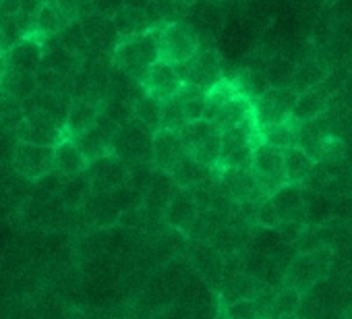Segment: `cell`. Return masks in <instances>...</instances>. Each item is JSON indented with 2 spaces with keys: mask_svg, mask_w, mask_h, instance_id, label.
<instances>
[{
  "mask_svg": "<svg viewBox=\"0 0 352 319\" xmlns=\"http://www.w3.org/2000/svg\"><path fill=\"white\" fill-rule=\"evenodd\" d=\"M336 249L333 245L321 247L311 253H296L286 267L282 286L294 288L300 294L311 292L317 284L325 282L333 270Z\"/></svg>",
  "mask_w": 352,
  "mask_h": 319,
  "instance_id": "obj_1",
  "label": "cell"
},
{
  "mask_svg": "<svg viewBox=\"0 0 352 319\" xmlns=\"http://www.w3.org/2000/svg\"><path fill=\"white\" fill-rule=\"evenodd\" d=\"M157 32L160 28H153L141 36L120 40L116 50L112 52V63L133 79H137L141 85L147 79L149 69L160 60L157 50Z\"/></svg>",
  "mask_w": 352,
  "mask_h": 319,
  "instance_id": "obj_2",
  "label": "cell"
},
{
  "mask_svg": "<svg viewBox=\"0 0 352 319\" xmlns=\"http://www.w3.org/2000/svg\"><path fill=\"white\" fill-rule=\"evenodd\" d=\"M153 133L147 124L137 120L135 116L120 124L110 141V153L116 155L118 160L131 168L139 166H153V155H151V145H153Z\"/></svg>",
  "mask_w": 352,
  "mask_h": 319,
  "instance_id": "obj_3",
  "label": "cell"
},
{
  "mask_svg": "<svg viewBox=\"0 0 352 319\" xmlns=\"http://www.w3.org/2000/svg\"><path fill=\"white\" fill-rule=\"evenodd\" d=\"M185 149L191 157H195L199 164L218 170L220 155H222V131L212 120H197L187 122L181 131Z\"/></svg>",
  "mask_w": 352,
  "mask_h": 319,
  "instance_id": "obj_4",
  "label": "cell"
},
{
  "mask_svg": "<svg viewBox=\"0 0 352 319\" xmlns=\"http://www.w3.org/2000/svg\"><path fill=\"white\" fill-rule=\"evenodd\" d=\"M157 50H160V60H166L176 67L187 65L201 50L199 36L193 32V28L187 21L164 25L157 32Z\"/></svg>",
  "mask_w": 352,
  "mask_h": 319,
  "instance_id": "obj_5",
  "label": "cell"
},
{
  "mask_svg": "<svg viewBox=\"0 0 352 319\" xmlns=\"http://www.w3.org/2000/svg\"><path fill=\"white\" fill-rule=\"evenodd\" d=\"M259 143H261V137H259V126L255 120L222 131V155H220L218 170L251 166L255 147Z\"/></svg>",
  "mask_w": 352,
  "mask_h": 319,
  "instance_id": "obj_6",
  "label": "cell"
},
{
  "mask_svg": "<svg viewBox=\"0 0 352 319\" xmlns=\"http://www.w3.org/2000/svg\"><path fill=\"white\" fill-rule=\"evenodd\" d=\"M251 170H253V175L259 183V189L263 191L265 197H272L276 191H280L284 185H288L284 149H280V147H274V145H267L261 141L255 147Z\"/></svg>",
  "mask_w": 352,
  "mask_h": 319,
  "instance_id": "obj_7",
  "label": "cell"
},
{
  "mask_svg": "<svg viewBox=\"0 0 352 319\" xmlns=\"http://www.w3.org/2000/svg\"><path fill=\"white\" fill-rule=\"evenodd\" d=\"M296 98H298V91L292 87H270L261 98H257L253 102L257 126L263 129L270 124L290 120Z\"/></svg>",
  "mask_w": 352,
  "mask_h": 319,
  "instance_id": "obj_8",
  "label": "cell"
},
{
  "mask_svg": "<svg viewBox=\"0 0 352 319\" xmlns=\"http://www.w3.org/2000/svg\"><path fill=\"white\" fill-rule=\"evenodd\" d=\"M85 175L91 183V193L114 191L118 187H124L131 179L129 166L112 153H106L102 157L91 160Z\"/></svg>",
  "mask_w": 352,
  "mask_h": 319,
  "instance_id": "obj_9",
  "label": "cell"
},
{
  "mask_svg": "<svg viewBox=\"0 0 352 319\" xmlns=\"http://www.w3.org/2000/svg\"><path fill=\"white\" fill-rule=\"evenodd\" d=\"M187 253L189 265L193 267L197 278L204 280L216 292L224 276V255L206 241H189Z\"/></svg>",
  "mask_w": 352,
  "mask_h": 319,
  "instance_id": "obj_10",
  "label": "cell"
},
{
  "mask_svg": "<svg viewBox=\"0 0 352 319\" xmlns=\"http://www.w3.org/2000/svg\"><path fill=\"white\" fill-rule=\"evenodd\" d=\"M81 28L91 46V54L112 56V52L116 50V46L120 42V36L116 32L112 17L102 15L98 11H89L85 15H81Z\"/></svg>",
  "mask_w": 352,
  "mask_h": 319,
  "instance_id": "obj_11",
  "label": "cell"
},
{
  "mask_svg": "<svg viewBox=\"0 0 352 319\" xmlns=\"http://www.w3.org/2000/svg\"><path fill=\"white\" fill-rule=\"evenodd\" d=\"M179 73H181L185 85L201 87L206 91H210L214 85H218L224 79L220 56L216 50H199L191 63L179 65Z\"/></svg>",
  "mask_w": 352,
  "mask_h": 319,
  "instance_id": "obj_12",
  "label": "cell"
},
{
  "mask_svg": "<svg viewBox=\"0 0 352 319\" xmlns=\"http://www.w3.org/2000/svg\"><path fill=\"white\" fill-rule=\"evenodd\" d=\"M13 166L25 179L36 183L38 179H42L44 175L54 170V147L21 141L15 151Z\"/></svg>",
  "mask_w": 352,
  "mask_h": 319,
  "instance_id": "obj_13",
  "label": "cell"
},
{
  "mask_svg": "<svg viewBox=\"0 0 352 319\" xmlns=\"http://www.w3.org/2000/svg\"><path fill=\"white\" fill-rule=\"evenodd\" d=\"M17 135L25 143H36V145H56L58 141L65 139V126L52 118L50 114L44 112H30L25 114L21 126L17 129Z\"/></svg>",
  "mask_w": 352,
  "mask_h": 319,
  "instance_id": "obj_14",
  "label": "cell"
},
{
  "mask_svg": "<svg viewBox=\"0 0 352 319\" xmlns=\"http://www.w3.org/2000/svg\"><path fill=\"white\" fill-rule=\"evenodd\" d=\"M151 155H153V168L170 175L176 168V164H179L181 160L187 155L181 131H168V129L155 131Z\"/></svg>",
  "mask_w": 352,
  "mask_h": 319,
  "instance_id": "obj_15",
  "label": "cell"
},
{
  "mask_svg": "<svg viewBox=\"0 0 352 319\" xmlns=\"http://www.w3.org/2000/svg\"><path fill=\"white\" fill-rule=\"evenodd\" d=\"M36 183L15 170L13 164H0V206L9 214H17L32 195Z\"/></svg>",
  "mask_w": 352,
  "mask_h": 319,
  "instance_id": "obj_16",
  "label": "cell"
},
{
  "mask_svg": "<svg viewBox=\"0 0 352 319\" xmlns=\"http://www.w3.org/2000/svg\"><path fill=\"white\" fill-rule=\"evenodd\" d=\"M143 87L149 96L157 98L160 102H166L181 94V89L185 87V81L179 73V67L170 65L166 60H157L149 69L147 79L143 81Z\"/></svg>",
  "mask_w": 352,
  "mask_h": 319,
  "instance_id": "obj_17",
  "label": "cell"
},
{
  "mask_svg": "<svg viewBox=\"0 0 352 319\" xmlns=\"http://www.w3.org/2000/svg\"><path fill=\"white\" fill-rule=\"evenodd\" d=\"M222 183L230 191L232 199L236 204H259L265 199L263 191L259 189V183L251 170V166H239V168H224L218 170Z\"/></svg>",
  "mask_w": 352,
  "mask_h": 319,
  "instance_id": "obj_18",
  "label": "cell"
},
{
  "mask_svg": "<svg viewBox=\"0 0 352 319\" xmlns=\"http://www.w3.org/2000/svg\"><path fill=\"white\" fill-rule=\"evenodd\" d=\"M185 21L193 28V32L201 38H216L222 23H224V13L218 7L216 0H195V3L189 7V13L185 17Z\"/></svg>",
  "mask_w": 352,
  "mask_h": 319,
  "instance_id": "obj_19",
  "label": "cell"
},
{
  "mask_svg": "<svg viewBox=\"0 0 352 319\" xmlns=\"http://www.w3.org/2000/svg\"><path fill=\"white\" fill-rule=\"evenodd\" d=\"M197 218H199V206L195 201L193 191L179 189V193L174 195V199L170 201V206L164 214V222L174 230H181V232L189 234V230L193 228Z\"/></svg>",
  "mask_w": 352,
  "mask_h": 319,
  "instance_id": "obj_20",
  "label": "cell"
},
{
  "mask_svg": "<svg viewBox=\"0 0 352 319\" xmlns=\"http://www.w3.org/2000/svg\"><path fill=\"white\" fill-rule=\"evenodd\" d=\"M272 201L282 222H294V220L305 222L309 191L302 185H284L280 191L272 195Z\"/></svg>",
  "mask_w": 352,
  "mask_h": 319,
  "instance_id": "obj_21",
  "label": "cell"
},
{
  "mask_svg": "<svg viewBox=\"0 0 352 319\" xmlns=\"http://www.w3.org/2000/svg\"><path fill=\"white\" fill-rule=\"evenodd\" d=\"M265 282L259 280L257 276H253L251 272H243V274H232V276H224L216 294H218V302L228 305L234 300H245V298H253L259 288Z\"/></svg>",
  "mask_w": 352,
  "mask_h": 319,
  "instance_id": "obj_22",
  "label": "cell"
},
{
  "mask_svg": "<svg viewBox=\"0 0 352 319\" xmlns=\"http://www.w3.org/2000/svg\"><path fill=\"white\" fill-rule=\"evenodd\" d=\"M42 56H44L42 38L28 36L7 52V65L15 71L36 75V71L42 67Z\"/></svg>",
  "mask_w": 352,
  "mask_h": 319,
  "instance_id": "obj_23",
  "label": "cell"
},
{
  "mask_svg": "<svg viewBox=\"0 0 352 319\" xmlns=\"http://www.w3.org/2000/svg\"><path fill=\"white\" fill-rule=\"evenodd\" d=\"M296 124H298V129H296V147L305 149L317 162L325 141L329 137H333L325 114L317 116L313 120H307V122H296Z\"/></svg>",
  "mask_w": 352,
  "mask_h": 319,
  "instance_id": "obj_24",
  "label": "cell"
},
{
  "mask_svg": "<svg viewBox=\"0 0 352 319\" xmlns=\"http://www.w3.org/2000/svg\"><path fill=\"white\" fill-rule=\"evenodd\" d=\"M42 48H44V56H42V69H52L58 73H67L77 77V73L81 71L83 63L81 58L73 56L58 40V36L52 38H44L42 40Z\"/></svg>",
  "mask_w": 352,
  "mask_h": 319,
  "instance_id": "obj_25",
  "label": "cell"
},
{
  "mask_svg": "<svg viewBox=\"0 0 352 319\" xmlns=\"http://www.w3.org/2000/svg\"><path fill=\"white\" fill-rule=\"evenodd\" d=\"M331 102H333V96L323 85H317L309 91H302L296 98V104L292 110V120L294 122H307V120H313L317 116H323L329 110Z\"/></svg>",
  "mask_w": 352,
  "mask_h": 319,
  "instance_id": "obj_26",
  "label": "cell"
},
{
  "mask_svg": "<svg viewBox=\"0 0 352 319\" xmlns=\"http://www.w3.org/2000/svg\"><path fill=\"white\" fill-rule=\"evenodd\" d=\"M98 116H100V106L89 104L79 98H73L71 110H69V116L65 122V137L79 139L81 135H85L87 131H91L96 126Z\"/></svg>",
  "mask_w": 352,
  "mask_h": 319,
  "instance_id": "obj_27",
  "label": "cell"
},
{
  "mask_svg": "<svg viewBox=\"0 0 352 319\" xmlns=\"http://www.w3.org/2000/svg\"><path fill=\"white\" fill-rule=\"evenodd\" d=\"M89 166V160L85 157V153L79 149V145L65 137L63 141H58L54 145V168L67 177H77L83 175Z\"/></svg>",
  "mask_w": 352,
  "mask_h": 319,
  "instance_id": "obj_28",
  "label": "cell"
},
{
  "mask_svg": "<svg viewBox=\"0 0 352 319\" xmlns=\"http://www.w3.org/2000/svg\"><path fill=\"white\" fill-rule=\"evenodd\" d=\"M329 67L317 58V56H307L302 60L296 63L294 67V77H292V89H296L298 94L302 91H309L317 85H321L327 75H329Z\"/></svg>",
  "mask_w": 352,
  "mask_h": 319,
  "instance_id": "obj_29",
  "label": "cell"
},
{
  "mask_svg": "<svg viewBox=\"0 0 352 319\" xmlns=\"http://www.w3.org/2000/svg\"><path fill=\"white\" fill-rule=\"evenodd\" d=\"M191 7V0H153L145 11L151 28H164L170 23L185 21Z\"/></svg>",
  "mask_w": 352,
  "mask_h": 319,
  "instance_id": "obj_30",
  "label": "cell"
},
{
  "mask_svg": "<svg viewBox=\"0 0 352 319\" xmlns=\"http://www.w3.org/2000/svg\"><path fill=\"white\" fill-rule=\"evenodd\" d=\"M284 162H286V181L288 185H302L311 170L315 168V160L300 147L284 149Z\"/></svg>",
  "mask_w": 352,
  "mask_h": 319,
  "instance_id": "obj_31",
  "label": "cell"
},
{
  "mask_svg": "<svg viewBox=\"0 0 352 319\" xmlns=\"http://www.w3.org/2000/svg\"><path fill=\"white\" fill-rule=\"evenodd\" d=\"M0 89L19 102H25L38 89V81H36V75L32 73H23V71H15L7 67V73L3 81H0Z\"/></svg>",
  "mask_w": 352,
  "mask_h": 319,
  "instance_id": "obj_32",
  "label": "cell"
},
{
  "mask_svg": "<svg viewBox=\"0 0 352 319\" xmlns=\"http://www.w3.org/2000/svg\"><path fill=\"white\" fill-rule=\"evenodd\" d=\"M112 19H114V25H116V32H118L120 40L135 38V36H141V34L153 30L149 25V21H147L145 11H139V9L122 7Z\"/></svg>",
  "mask_w": 352,
  "mask_h": 319,
  "instance_id": "obj_33",
  "label": "cell"
},
{
  "mask_svg": "<svg viewBox=\"0 0 352 319\" xmlns=\"http://www.w3.org/2000/svg\"><path fill=\"white\" fill-rule=\"evenodd\" d=\"M336 218V199L327 193H309L305 222L309 226H323Z\"/></svg>",
  "mask_w": 352,
  "mask_h": 319,
  "instance_id": "obj_34",
  "label": "cell"
},
{
  "mask_svg": "<svg viewBox=\"0 0 352 319\" xmlns=\"http://www.w3.org/2000/svg\"><path fill=\"white\" fill-rule=\"evenodd\" d=\"M63 30H65V23H63V17H60L56 5H44V7H40L38 13L32 19V36H38L42 40L44 38L58 36Z\"/></svg>",
  "mask_w": 352,
  "mask_h": 319,
  "instance_id": "obj_35",
  "label": "cell"
},
{
  "mask_svg": "<svg viewBox=\"0 0 352 319\" xmlns=\"http://www.w3.org/2000/svg\"><path fill=\"white\" fill-rule=\"evenodd\" d=\"M296 129H298V124L290 118V120L259 129V137L267 145L288 149V147H296Z\"/></svg>",
  "mask_w": 352,
  "mask_h": 319,
  "instance_id": "obj_36",
  "label": "cell"
},
{
  "mask_svg": "<svg viewBox=\"0 0 352 319\" xmlns=\"http://www.w3.org/2000/svg\"><path fill=\"white\" fill-rule=\"evenodd\" d=\"M162 106H164V102H160L157 98L143 91L133 104V116L137 120H141L143 124H147L151 131H160L162 129Z\"/></svg>",
  "mask_w": 352,
  "mask_h": 319,
  "instance_id": "obj_37",
  "label": "cell"
},
{
  "mask_svg": "<svg viewBox=\"0 0 352 319\" xmlns=\"http://www.w3.org/2000/svg\"><path fill=\"white\" fill-rule=\"evenodd\" d=\"M91 195V183L87 179V175H77V177H67V183L60 191V201L69 208V210H79L87 197Z\"/></svg>",
  "mask_w": 352,
  "mask_h": 319,
  "instance_id": "obj_38",
  "label": "cell"
},
{
  "mask_svg": "<svg viewBox=\"0 0 352 319\" xmlns=\"http://www.w3.org/2000/svg\"><path fill=\"white\" fill-rule=\"evenodd\" d=\"M58 40H60V44H63L73 56H77V58H81V60H87V58L91 56V46H89L85 34H83L81 19L69 23V25L58 34Z\"/></svg>",
  "mask_w": 352,
  "mask_h": 319,
  "instance_id": "obj_39",
  "label": "cell"
},
{
  "mask_svg": "<svg viewBox=\"0 0 352 319\" xmlns=\"http://www.w3.org/2000/svg\"><path fill=\"white\" fill-rule=\"evenodd\" d=\"M300 302H302V294L298 290L280 286L274 300V309L267 319H296Z\"/></svg>",
  "mask_w": 352,
  "mask_h": 319,
  "instance_id": "obj_40",
  "label": "cell"
},
{
  "mask_svg": "<svg viewBox=\"0 0 352 319\" xmlns=\"http://www.w3.org/2000/svg\"><path fill=\"white\" fill-rule=\"evenodd\" d=\"M25 118L23 102L7 96L0 89V129L3 131H17Z\"/></svg>",
  "mask_w": 352,
  "mask_h": 319,
  "instance_id": "obj_41",
  "label": "cell"
},
{
  "mask_svg": "<svg viewBox=\"0 0 352 319\" xmlns=\"http://www.w3.org/2000/svg\"><path fill=\"white\" fill-rule=\"evenodd\" d=\"M294 67L296 63H292L286 56H274L270 58L267 67H265V75L272 87H292V77H294Z\"/></svg>",
  "mask_w": 352,
  "mask_h": 319,
  "instance_id": "obj_42",
  "label": "cell"
},
{
  "mask_svg": "<svg viewBox=\"0 0 352 319\" xmlns=\"http://www.w3.org/2000/svg\"><path fill=\"white\" fill-rule=\"evenodd\" d=\"M331 245V232L327 230V224L323 226H307L302 230V234L298 236V241L294 243L296 253H311L317 251L321 247Z\"/></svg>",
  "mask_w": 352,
  "mask_h": 319,
  "instance_id": "obj_43",
  "label": "cell"
},
{
  "mask_svg": "<svg viewBox=\"0 0 352 319\" xmlns=\"http://www.w3.org/2000/svg\"><path fill=\"white\" fill-rule=\"evenodd\" d=\"M325 118L329 122V129H331L333 137L344 139V135H348L352 131V110H350V106L331 102L329 110L325 112Z\"/></svg>",
  "mask_w": 352,
  "mask_h": 319,
  "instance_id": "obj_44",
  "label": "cell"
},
{
  "mask_svg": "<svg viewBox=\"0 0 352 319\" xmlns=\"http://www.w3.org/2000/svg\"><path fill=\"white\" fill-rule=\"evenodd\" d=\"M222 313L226 319H265V313L255 298H245V300L222 305Z\"/></svg>",
  "mask_w": 352,
  "mask_h": 319,
  "instance_id": "obj_45",
  "label": "cell"
},
{
  "mask_svg": "<svg viewBox=\"0 0 352 319\" xmlns=\"http://www.w3.org/2000/svg\"><path fill=\"white\" fill-rule=\"evenodd\" d=\"M185 124H187V118H185V112H183L181 98L174 96V98L166 100L164 106H162V129L183 131Z\"/></svg>",
  "mask_w": 352,
  "mask_h": 319,
  "instance_id": "obj_46",
  "label": "cell"
},
{
  "mask_svg": "<svg viewBox=\"0 0 352 319\" xmlns=\"http://www.w3.org/2000/svg\"><path fill=\"white\" fill-rule=\"evenodd\" d=\"M346 155H348V147H346L344 139H340V137H329V139L325 141L321 153H319V160H317V162L327 164V166H331V168H338V166L344 164Z\"/></svg>",
  "mask_w": 352,
  "mask_h": 319,
  "instance_id": "obj_47",
  "label": "cell"
},
{
  "mask_svg": "<svg viewBox=\"0 0 352 319\" xmlns=\"http://www.w3.org/2000/svg\"><path fill=\"white\" fill-rule=\"evenodd\" d=\"M255 220H257V226L259 228H267V230H276L282 224V220H280V216L276 212V206H274L272 197H265L263 201H259Z\"/></svg>",
  "mask_w": 352,
  "mask_h": 319,
  "instance_id": "obj_48",
  "label": "cell"
},
{
  "mask_svg": "<svg viewBox=\"0 0 352 319\" xmlns=\"http://www.w3.org/2000/svg\"><path fill=\"white\" fill-rule=\"evenodd\" d=\"M19 143H21V139H19L17 131L0 129V164H13Z\"/></svg>",
  "mask_w": 352,
  "mask_h": 319,
  "instance_id": "obj_49",
  "label": "cell"
},
{
  "mask_svg": "<svg viewBox=\"0 0 352 319\" xmlns=\"http://www.w3.org/2000/svg\"><path fill=\"white\" fill-rule=\"evenodd\" d=\"M65 183H67V175H63V173H58L54 168L52 173H48L42 179H38L36 181V187L42 189V191H46V193H50V195H60Z\"/></svg>",
  "mask_w": 352,
  "mask_h": 319,
  "instance_id": "obj_50",
  "label": "cell"
},
{
  "mask_svg": "<svg viewBox=\"0 0 352 319\" xmlns=\"http://www.w3.org/2000/svg\"><path fill=\"white\" fill-rule=\"evenodd\" d=\"M7 54H3L0 52V81H3V77H5V73H7Z\"/></svg>",
  "mask_w": 352,
  "mask_h": 319,
  "instance_id": "obj_51",
  "label": "cell"
}]
</instances>
